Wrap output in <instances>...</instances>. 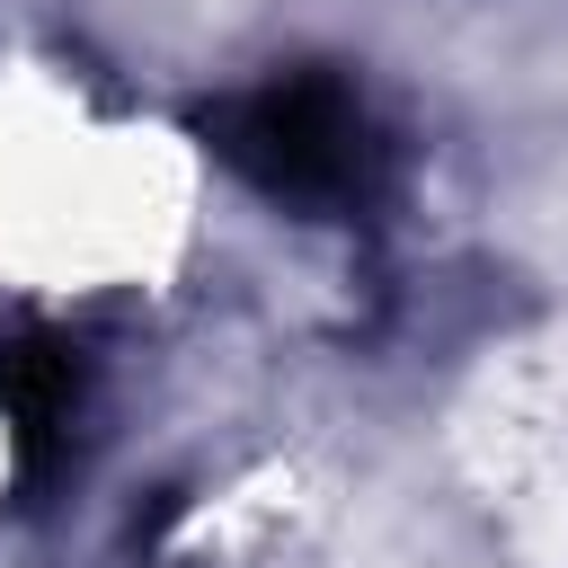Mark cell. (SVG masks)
Segmentation results:
<instances>
[{"label":"cell","instance_id":"7a4b0ae2","mask_svg":"<svg viewBox=\"0 0 568 568\" xmlns=\"http://www.w3.org/2000/svg\"><path fill=\"white\" fill-rule=\"evenodd\" d=\"M0 417H9V453L27 479L62 470L89 417V355L62 328H18L0 337Z\"/></svg>","mask_w":568,"mask_h":568},{"label":"cell","instance_id":"6da1fadb","mask_svg":"<svg viewBox=\"0 0 568 568\" xmlns=\"http://www.w3.org/2000/svg\"><path fill=\"white\" fill-rule=\"evenodd\" d=\"M204 142L222 169H240L266 204H284L302 222H355L390 186V133H382L373 98L320 62L266 71V80L213 98Z\"/></svg>","mask_w":568,"mask_h":568}]
</instances>
